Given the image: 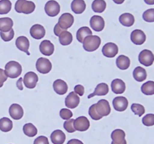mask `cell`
I'll return each instance as SVG.
<instances>
[{
    "instance_id": "cell-21",
    "label": "cell",
    "mask_w": 154,
    "mask_h": 144,
    "mask_svg": "<svg viewBox=\"0 0 154 144\" xmlns=\"http://www.w3.org/2000/svg\"><path fill=\"white\" fill-rule=\"evenodd\" d=\"M53 87L56 93H57L60 95L65 94L68 91V85L64 80H56L53 84Z\"/></svg>"
},
{
    "instance_id": "cell-22",
    "label": "cell",
    "mask_w": 154,
    "mask_h": 144,
    "mask_svg": "<svg viewBox=\"0 0 154 144\" xmlns=\"http://www.w3.org/2000/svg\"><path fill=\"white\" fill-rule=\"evenodd\" d=\"M108 92H109V87H108V84L105 83V82H102V83L98 84L97 86L95 88V91L88 96V98H91L96 95H106Z\"/></svg>"
},
{
    "instance_id": "cell-26",
    "label": "cell",
    "mask_w": 154,
    "mask_h": 144,
    "mask_svg": "<svg viewBox=\"0 0 154 144\" xmlns=\"http://www.w3.org/2000/svg\"><path fill=\"white\" fill-rule=\"evenodd\" d=\"M119 21L124 26L130 27L135 23V17L132 14L125 13L120 15Z\"/></svg>"
},
{
    "instance_id": "cell-23",
    "label": "cell",
    "mask_w": 154,
    "mask_h": 144,
    "mask_svg": "<svg viewBox=\"0 0 154 144\" xmlns=\"http://www.w3.org/2000/svg\"><path fill=\"white\" fill-rule=\"evenodd\" d=\"M111 88L115 94H123L126 90V84L122 80L114 79L111 82Z\"/></svg>"
},
{
    "instance_id": "cell-46",
    "label": "cell",
    "mask_w": 154,
    "mask_h": 144,
    "mask_svg": "<svg viewBox=\"0 0 154 144\" xmlns=\"http://www.w3.org/2000/svg\"><path fill=\"white\" fill-rule=\"evenodd\" d=\"M8 76H6L5 73V70L3 69L0 68V88L2 87L4 82L7 80Z\"/></svg>"
},
{
    "instance_id": "cell-2",
    "label": "cell",
    "mask_w": 154,
    "mask_h": 144,
    "mask_svg": "<svg viewBox=\"0 0 154 144\" xmlns=\"http://www.w3.org/2000/svg\"><path fill=\"white\" fill-rule=\"evenodd\" d=\"M101 44V38L97 35L87 36L83 42V47L86 51L93 52L99 47Z\"/></svg>"
},
{
    "instance_id": "cell-12",
    "label": "cell",
    "mask_w": 154,
    "mask_h": 144,
    "mask_svg": "<svg viewBox=\"0 0 154 144\" xmlns=\"http://www.w3.org/2000/svg\"><path fill=\"white\" fill-rule=\"evenodd\" d=\"M112 104L115 110L123 112L127 109L129 101L126 98L123 97V96H118V97L114 98Z\"/></svg>"
},
{
    "instance_id": "cell-7",
    "label": "cell",
    "mask_w": 154,
    "mask_h": 144,
    "mask_svg": "<svg viewBox=\"0 0 154 144\" xmlns=\"http://www.w3.org/2000/svg\"><path fill=\"white\" fill-rule=\"evenodd\" d=\"M45 13L49 16H56L60 11V5L55 0H50L45 4Z\"/></svg>"
},
{
    "instance_id": "cell-51",
    "label": "cell",
    "mask_w": 154,
    "mask_h": 144,
    "mask_svg": "<svg viewBox=\"0 0 154 144\" xmlns=\"http://www.w3.org/2000/svg\"><path fill=\"white\" fill-rule=\"evenodd\" d=\"M113 1H114V2H115L116 4H123V3L124 2L125 0H113Z\"/></svg>"
},
{
    "instance_id": "cell-30",
    "label": "cell",
    "mask_w": 154,
    "mask_h": 144,
    "mask_svg": "<svg viewBox=\"0 0 154 144\" xmlns=\"http://www.w3.org/2000/svg\"><path fill=\"white\" fill-rule=\"evenodd\" d=\"M14 25L13 20L9 17L0 18V31L7 32L10 31Z\"/></svg>"
},
{
    "instance_id": "cell-18",
    "label": "cell",
    "mask_w": 154,
    "mask_h": 144,
    "mask_svg": "<svg viewBox=\"0 0 154 144\" xmlns=\"http://www.w3.org/2000/svg\"><path fill=\"white\" fill-rule=\"evenodd\" d=\"M9 115L13 119L19 120L23 116V110L22 106L17 104H13L9 107Z\"/></svg>"
},
{
    "instance_id": "cell-40",
    "label": "cell",
    "mask_w": 154,
    "mask_h": 144,
    "mask_svg": "<svg viewBox=\"0 0 154 144\" xmlns=\"http://www.w3.org/2000/svg\"><path fill=\"white\" fill-rule=\"evenodd\" d=\"M0 36H1L2 39L4 41H10V40H11L12 39L14 38V31L13 28H11L10 31L7 32H0Z\"/></svg>"
},
{
    "instance_id": "cell-28",
    "label": "cell",
    "mask_w": 154,
    "mask_h": 144,
    "mask_svg": "<svg viewBox=\"0 0 154 144\" xmlns=\"http://www.w3.org/2000/svg\"><path fill=\"white\" fill-rule=\"evenodd\" d=\"M147 71L141 66H138L133 70V77L138 82H143L147 78Z\"/></svg>"
},
{
    "instance_id": "cell-13",
    "label": "cell",
    "mask_w": 154,
    "mask_h": 144,
    "mask_svg": "<svg viewBox=\"0 0 154 144\" xmlns=\"http://www.w3.org/2000/svg\"><path fill=\"white\" fill-rule=\"evenodd\" d=\"M91 28L96 32H101L105 28V20L103 17L98 15H95L91 17L90 20Z\"/></svg>"
},
{
    "instance_id": "cell-16",
    "label": "cell",
    "mask_w": 154,
    "mask_h": 144,
    "mask_svg": "<svg viewBox=\"0 0 154 144\" xmlns=\"http://www.w3.org/2000/svg\"><path fill=\"white\" fill-rule=\"evenodd\" d=\"M80 103V98L75 92H71L66 98L65 104L68 108L75 109L78 106Z\"/></svg>"
},
{
    "instance_id": "cell-11",
    "label": "cell",
    "mask_w": 154,
    "mask_h": 144,
    "mask_svg": "<svg viewBox=\"0 0 154 144\" xmlns=\"http://www.w3.org/2000/svg\"><path fill=\"white\" fill-rule=\"evenodd\" d=\"M38 76L35 72L29 71L25 74L23 77V83L25 86L28 88H34L36 86Z\"/></svg>"
},
{
    "instance_id": "cell-14",
    "label": "cell",
    "mask_w": 154,
    "mask_h": 144,
    "mask_svg": "<svg viewBox=\"0 0 154 144\" xmlns=\"http://www.w3.org/2000/svg\"><path fill=\"white\" fill-rule=\"evenodd\" d=\"M130 38L132 43H134L135 44L141 45L145 42L146 34H144L142 30L135 29L133 30L131 33Z\"/></svg>"
},
{
    "instance_id": "cell-29",
    "label": "cell",
    "mask_w": 154,
    "mask_h": 144,
    "mask_svg": "<svg viewBox=\"0 0 154 144\" xmlns=\"http://www.w3.org/2000/svg\"><path fill=\"white\" fill-rule=\"evenodd\" d=\"M116 64L120 70H126L130 66V59L126 56L120 55L117 57L116 60Z\"/></svg>"
},
{
    "instance_id": "cell-17",
    "label": "cell",
    "mask_w": 154,
    "mask_h": 144,
    "mask_svg": "<svg viewBox=\"0 0 154 144\" xmlns=\"http://www.w3.org/2000/svg\"><path fill=\"white\" fill-rule=\"evenodd\" d=\"M15 44H16L17 48H18L20 50L26 52L28 56L30 55L29 52V39L26 36H20V37H18L17 38L16 41H15Z\"/></svg>"
},
{
    "instance_id": "cell-45",
    "label": "cell",
    "mask_w": 154,
    "mask_h": 144,
    "mask_svg": "<svg viewBox=\"0 0 154 144\" xmlns=\"http://www.w3.org/2000/svg\"><path fill=\"white\" fill-rule=\"evenodd\" d=\"M75 92L77 94L80 96H83L84 94V87L81 84H78V85L75 86Z\"/></svg>"
},
{
    "instance_id": "cell-15",
    "label": "cell",
    "mask_w": 154,
    "mask_h": 144,
    "mask_svg": "<svg viewBox=\"0 0 154 144\" xmlns=\"http://www.w3.org/2000/svg\"><path fill=\"white\" fill-rule=\"evenodd\" d=\"M126 134L121 129H116L111 133V144H127L125 139Z\"/></svg>"
},
{
    "instance_id": "cell-34",
    "label": "cell",
    "mask_w": 154,
    "mask_h": 144,
    "mask_svg": "<svg viewBox=\"0 0 154 144\" xmlns=\"http://www.w3.org/2000/svg\"><path fill=\"white\" fill-rule=\"evenodd\" d=\"M23 133L29 137H33L38 133L36 127L32 123H26V124H24L23 127Z\"/></svg>"
},
{
    "instance_id": "cell-3",
    "label": "cell",
    "mask_w": 154,
    "mask_h": 144,
    "mask_svg": "<svg viewBox=\"0 0 154 144\" xmlns=\"http://www.w3.org/2000/svg\"><path fill=\"white\" fill-rule=\"evenodd\" d=\"M35 9V4L33 2L27 0H17L15 4V10L17 13H23L26 14L32 13Z\"/></svg>"
},
{
    "instance_id": "cell-35",
    "label": "cell",
    "mask_w": 154,
    "mask_h": 144,
    "mask_svg": "<svg viewBox=\"0 0 154 144\" xmlns=\"http://www.w3.org/2000/svg\"><path fill=\"white\" fill-rule=\"evenodd\" d=\"M141 92L146 95H153L154 94V81H147L141 86Z\"/></svg>"
},
{
    "instance_id": "cell-42",
    "label": "cell",
    "mask_w": 154,
    "mask_h": 144,
    "mask_svg": "<svg viewBox=\"0 0 154 144\" xmlns=\"http://www.w3.org/2000/svg\"><path fill=\"white\" fill-rule=\"evenodd\" d=\"M60 116L63 119L65 120H68L70 119L73 116V113H72V111L69 109H66V108H63L60 110Z\"/></svg>"
},
{
    "instance_id": "cell-50",
    "label": "cell",
    "mask_w": 154,
    "mask_h": 144,
    "mask_svg": "<svg viewBox=\"0 0 154 144\" xmlns=\"http://www.w3.org/2000/svg\"><path fill=\"white\" fill-rule=\"evenodd\" d=\"M144 2L149 5H152V4H154V0H144Z\"/></svg>"
},
{
    "instance_id": "cell-33",
    "label": "cell",
    "mask_w": 154,
    "mask_h": 144,
    "mask_svg": "<svg viewBox=\"0 0 154 144\" xmlns=\"http://www.w3.org/2000/svg\"><path fill=\"white\" fill-rule=\"evenodd\" d=\"M13 128V122L10 118L3 117L0 119V130L3 132H8Z\"/></svg>"
},
{
    "instance_id": "cell-1",
    "label": "cell",
    "mask_w": 154,
    "mask_h": 144,
    "mask_svg": "<svg viewBox=\"0 0 154 144\" xmlns=\"http://www.w3.org/2000/svg\"><path fill=\"white\" fill-rule=\"evenodd\" d=\"M5 73L8 77L14 79L20 76L22 73V66L17 62L10 61L5 64Z\"/></svg>"
},
{
    "instance_id": "cell-44",
    "label": "cell",
    "mask_w": 154,
    "mask_h": 144,
    "mask_svg": "<svg viewBox=\"0 0 154 144\" xmlns=\"http://www.w3.org/2000/svg\"><path fill=\"white\" fill-rule=\"evenodd\" d=\"M34 144H49V141L45 136H40L35 140Z\"/></svg>"
},
{
    "instance_id": "cell-5",
    "label": "cell",
    "mask_w": 154,
    "mask_h": 144,
    "mask_svg": "<svg viewBox=\"0 0 154 144\" xmlns=\"http://www.w3.org/2000/svg\"><path fill=\"white\" fill-rule=\"evenodd\" d=\"M138 60L141 64L144 66H151L154 62V55L149 50H143L138 56Z\"/></svg>"
},
{
    "instance_id": "cell-19",
    "label": "cell",
    "mask_w": 154,
    "mask_h": 144,
    "mask_svg": "<svg viewBox=\"0 0 154 144\" xmlns=\"http://www.w3.org/2000/svg\"><path fill=\"white\" fill-rule=\"evenodd\" d=\"M30 34L35 39H42L45 35V28L40 24H35L30 28Z\"/></svg>"
},
{
    "instance_id": "cell-48",
    "label": "cell",
    "mask_w": 154,
    "mask_h": 144,
    "mask_svg": "<svg viewBox=\"0 0 154 144\" xmlns=\"http://www.w3.org/2000/svg\"><path fill=\"white\" fill-rule=\"evenodd\" d=\"M67 144H84L82 141L78 139H72L67 142Z\"/></svg>"
},
{
    "instance_id": "cell-47",
    "label": "cell",
    "mask_w": 154,
    "mask_h": 144,
    "mask_svg": "<svg viewBox=\"0 0 154 144\" xmlns=\"http://www.w3.org/2000/svg\"><path fill=\"white\" fill-rule=\"evenodd\" d=\"M64 31H66V30L63 29V28H62L61 27H60V26H59L58 23H57V25L55 26V27H54V34H55L57 36H58V37H59V36H60V34H61V33L63 32H64Z\"/></svg>"
},
{
    "instance_id": "cell-31",
    "label": "cell",
    "mask_w": 154,
    "mask_h": 144,
    "mask_svg": "<svg viewBox=\"0 0 154 144\" xmlns=\"http://www.w3.org/2000/svg\"><path fill=\"white\" fill-rule=\"evenodd\" d=\"M59 40L60 43L63 46H67L69 45L73 40V37H72V33L68 31H64L60 34L59 36Z\"/></svg>"
},
{
    "instance_id": "cell-9",
    "label": "cell",
    "mask_w": 154,
    "mask_h": 144,
    "mask_svg": "<svg viewBox=\"0 0 154 144\" xmlns=\"http://www.w3.org/2000/svg\"><path fill=\"white\" fill-rule=\"evenodd\" d=\"M90 126V121L86 116H79L74 121V127L75 130L78 131H86Z\"/></svg>"
},
{
    "instance_id": "cell-49",
    "label": "cell",
    "mask_w": 154,
    "mask_h": 144,
    "mask_svg": "<svg viewBox=\"0 0 154 144\" xmlns=\"http://www.w3.org/2000/svg\"><path fill=\"white\" fill-rule=\"evenodd\" d=\"M23 78H20L17 82V87L19 88L20 90H23Z\"/></svg>"
},
{
    "instance_id": "cell-43",
    "label": "cell",
    "mask_w": 154,
    "mask_h": 144,
    "mask_svg": "<svg viewBox=\"0 0 154 144\" xmlns=\"http://www.w3.org/2000/svg\"><path fill=\"white\" fill-rule=\"evenodd\" d=\"M89 115L90 116L93 118V120H99L102 118L101 116H99L97 113L96 110V108H95V104H93L90 108H89Z\"/></svg>"
},
{
    "instance_id": "cell-24",
    "label": "cell",
    "mask_w": 154,
    "mask_h": 144,
    "mask_svg": "<svg viewBox=\"0 0 154 144\" xmlns=\"http://www.w3.org/2000/svg\"><path fill=\"white\" fill-rule=\"evenodd\" d=\"M66 134L61 130H55L51 134L53 144H63L66 140Z\"/></svg>"
},
{
    "instance_id": "cell-8",
    "label": "cell",
    "mask_w": 154,
    "mask_h": 144,
    "mask_svg": "<svg viewBox=\"0 0 154 144\" xmlns=\"http://www.w3.org/2000/svg\"><path fill=\"white\" fill-rule=\"evenodd\" d=\"M74 21H75L74 16L71 14L64 13L59 18L58 24L62 28L66 30L73 25Z\"/></svg>"
},
{
    "instance_id": "cell-4",
    "label": "cell",
    "mask_w": 154,
    "mask_h": 144,
    "mask_svg": "<svg viewBox=\"0 0 154 144\" xmlns=\"http://www.w3.org/2000/svg\"><path fill=\"white\" fill-rule=\"evenodd\" d=\"M95 108L97 113L102 117L107 116L111 112V106L109 102L105 99H102L95 104Z\"/></svg>"
},
{
    "instance_id": "cell-6",
    "label": "cell",
    "mask_w": 154,
    "mask_h": 144,
    "mask_svg": "<svg viewBox=\"0 0 154 144\" xmlns=\"http://www.w3.org/2000/svg\"><path fill=\"white\" fill-rule=\"evenodd\" d=\"M36 69L41 74H48L52 69V64L51 61L46 58H39L36 62Z\"/></svg>"
},
{
    "instance_id": "cell-32",
    "label": "cell",
    "mask_w": 154,
    "mask_h": 144,
    "mask_svg": "<svg viewBox=\"0 0 154 144\" xmlns=\"http://www.w3.org/2000/svg\"><path fill=\"white\" fill-rule=\"evenodd\" d=\"M106 8V2L105 0H94L92 3V9L96 13H102Z\"/></svg>"
},
{
    "instance_id": "cell-39",
    "label": "cell",
    "mask_w": 154,
    "mask_h": 144,
    "mask_svg": "<svg viewBox=\"0 0 154 144\" xmlns=\"http://www.w3.org/2000/svg\"><path fill=\"white\" fill-rule=\"evenodd\" d=\"M142 123L147 127L154 125V114L149 113L144 116L142 118Z\"/></svg>"
},
{
    "instance_id": "cell-36",
    "label": "cell",
    "mask_w": 154,
    "mask_h": 144,
    "mask_svg": "<svg viewBox=\"0 0 154 144\" xmlns=\"http://www.w3.org/2000/svg\"><path fill=\"white\" fill-rule=\"evenodd\" d=\"M11 10L10 0H0V14H6Z\"/></svg>"
},
{
    "instance_id": "cell-20",
    "label": "cell",
    "mask_w": 154,
    "mask_h": 144,
    "mask_svg": "<svg viewBox=\"0 0 154 144\" xmlns=\"http://www.w3.org/2000/svg\"><path fill=\"white\" fill-rule=\"evenodd\" d=\"M40 52L45 56H51L54 52V45L50 40H45L41 42L39 46Z\"/></svg>"
},
{
    "instance_id": "cell-41",
    "label": "cell",
    "mask_w": 154,
    "mask_h": 144,
    "mask_svg": "<svg viewBox=\"0 0 154 144\" xmlns=\"http://www.w3.org/2000/svg\"><path fill=\"white\" fill-rule=\"evenodd\" d=\"M74 118H70V119L66 120L63 124V127H64L65 130L69 133H73L75 131V127H74Z\"/></svg>"
},
{
    "instance_id": "cell-10",
    "label": "cell",
    "mask_w": 154,
    "mask_h": 144,
    "mask_svg": "<svg viewBox=\"0 0 154 144\" xmlns=\"http://www.w3.org/2000/svg\"><path fill=\"white\" fill-rule=\"evenodd\" d=\"M102 54L108 58H114L118 53V46L116 44L109 42L102 47Z\"/></svg>"
},
{
    "instance_id": "cell-27",
    "label": "cell",
    "mask_w": 154,
    "mask_h": 144,
    "mask_svg": "<svg viewBox=\"0 0 154 144\" xmlns=\"http://www.w3.org/2000/svg\"><path fill=\"white\" fill-rule=\"evenodd\" d=\"M93 32H92L91 29L87 26H83L80 28L78 30L76 34L77 40L80 42V43H83L84 39L87 37V36L92 35Z\"/></svg>"
},
{
    "instance_id": "cell-38",
    "label": "cell",
    "mask_w": 154,
    "mask_h": 144,
    "mask_svg": "<svg viewBox=\"0 0 154 144\" xmlns=\"http://www.w3.org/2000/svg\"><path fill=\"white\" fill-rule=\"evenodd\" d=\"M143 19L146 22H154V8H150L145 10L143 14Z\"/></svg>"
},
{
    "instance_id": "cell-25",
    "label": "cell",
    "mask_w": 154,
    "mask_h": 144,
    "mask_svg": "<svg viewBox=\"0 0 154 144\" xmlns=\"http://www.w3.org/2000/svg\"><path fill=\"white\" fill-rule=\"evenodd\" d=\"M71 8L74 13L77 14H82L86 9V3L84 0H73Z\"/></svg>"
},
{
    "instance_id": "cell-37",
    "label": "cell",
    "mask_w": 154,
    "mask_h": 144,
    "mask_svg": "<svg viewBox=\"0 0 154 144\" xmlns=\"http://www.w3.org/2000/svg\"><path fill=\"white\" fill-rule=\"evenodd\" d=\"M131 110L135 115H138V116H141L145 112L144 106L140 104H132L131 106Z\"/></svg>"
}]
</instances>
